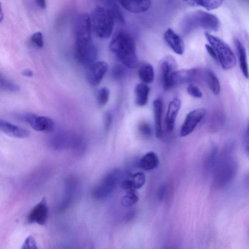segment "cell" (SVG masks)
Returning <instances> with one entry per match:
<instances>
[{
    "instance_id": "cell-1",
    "label": "cell",
    "mask_w": 249,
    "mask_h": 249,
    "mask_svg": "<svg viewBox=\"0 0 249 249\" xmlns=\"http://www.w3.org/2000/svg\"><path fill=\"white\" fill-rule=\"evenodd\" d=\"M109 50L126 67L134 69L138 66L135 41L127 32L120 30L113 35L110 44Z\"/></svg>"
},
{
    "instance_id": "cell-2",
    "label": "cell",
    "mask_w": 249,
    "mask_h": 249,
    "mask_svg": "<svg viewBox=\"0 0 249 249\" xmlns=\"http://www.w3.org/2000/svg\"><path fill=\"white\" fill-rule=\"evenodd\" d=\"M220 26V21L214 15L197 10L185 15L180 23V30L184 35H187L194 30L201 28L209 31H217Z\"/></svg>"
},
{
    "instance_id": "cell-3",
    "label": "cell",
    "mask_w": 249,
    "mask_h": 249,
    "mask_svg": "<svg viewBox=\"0 0 249 249\" xmlns=\"http://www.w3.org/2000/svg\"><path fill=\"white\" fill-rule=\"evenodd\" d=\"M237 165L232 150L227 148L219 155L216 166L213 172V182L218 188L228 185L234 178Z\"/></svg>"
},
{
    "instance_id": "cell-4",
    "label": "cell",
    "mask_w": 249,
    "mask_h": 249,
    "mask_svg": "<svg viewBox=\"0 0 249 249\" xmlns=\"http://www.w3.org/2000/svg\"><path fill=\"white\" fill-rule=\"evenodd\" d=\"M92 31L99 38H107L112 34L115 18L111 12L103 6L96 7L90 16Z\"/></svg>"
},
{
    "instance_id": "cell-5",
    "label": "cell",
    "mask_w": 249,
    "mask_h": 249,
    "mask_svg": "<svg viewBox=\"0 0 249 249\" xmlns=\"http://www.w3.org/2000/svg\"><path fill=\"white\" fill-rule=\"evenodd\" d=\"M92 31L90 16L87 13L79 14L75 19L74 26V52L86 49L93 45Z\"/></svg>"
},
{
    "instance_id": "cell-6",
    "label": "cell",
    "mask_w": 249,
    "mask_h": 249,
    "mask_svg": "<svg viewBox=\"0 0 249 249\" xmlns=\"http://www.w3.org/2000/svg\"><path fill=\"white\" fill-rule=\"evenodd\" d=\"M205 36L209 45L214 50L222 68L228 70L233 68L236 63V58L230 46L220 38L213 36L208 32Z\"/></svg>"
},
{
    "instance_id": "cell-7",
    "label": "cell",
    "mask_w": 249,
    "mask_h": 249,
    "mask_svg": "<svg viewBox=\"0 0 249 249\" xmlns=\"http://www.w3.org/2000/svg\"><path fill=\"white\" fill-rule=\"evenodd\" d=\"M121 178V172L118 169H114L107 173L100 182L92 191V196L97 199H102L110 195Z\"/></svg>"
},
{
    "instance_id": "cell-8",
    "label": "cell",
    "mask_w": 249,
    "mask_h": 249,
    "mask_svg": "<svg viewBox=\"0 0 249 249\" xmlns=\"http://www.w3.org/2000/svg\"><path fill=\"white\" fill-rule=\"evenodd\" d=\"M206 115V110L198 108L189 112L186 115L180 130L181 137L191 134Z\"/></svg>"
},
{
    "instance_id": "cell-9",
    "label": "cell",
    "mask_w": 249,
    "mask_h": 249,
    "mask_svg": "<svg viewBox=\"0 0 249 249\" xmlns=\"http://www.w3.org/2000/svg\"><path fill=\"white\" fill-rule=\"evenodd\" d=\"M80 137L71 133L61 132L53 136L51 143L55 149L71 148L74 150L79 143Z\"/></svg>"
},
{
    "instance_id": "cell-10",
    "label": "cell",
    "mask_w": 249,
    "mask_h": 249,
    "mask_svg": "<svg viewBox=\"0 0 249 249\" xmlns=\"http://www.w3.org/2000/svg\"><path fill=\"white\" fill-rule=\"evenodd\" d=\"M24 120L35 130L39 132L51 131L54 126L53 121L46 116H38L33 113H27L24 116Z\"/></svg>"
},
{
    "instance_id": "cell-11",
    "label": "cell",
    "mask_w": 249,
    "mask_h": 249,
    "mask_svg": "<svg viewBox=\"0 0 249 249\" xmlns=\"http://www.w3.org/2000/svg\"><path fill=\"white\" fill-rule=\"evenodd\" d=\"M49 214V209L45 197L37 203L31 210L27 217L29 223L44 225Z\"/></svg>"
},
{
    "instance_id": "cell-12",
    "label": "cell",
    "mask_w": 249,
    "mask_h": 249,
    "mask_svg": "<svg viewBox=\"0 0 249 249\" xmlns=\"http://www.w3.org/2000/svg\"><path fill=\"white\" fill-rule=\"evenodd\" d=\"M88 67L87 72L88 82L92 86L98 85L107 71V63L104 61H97Z\"/></svg>"
},
{
    "instance_id": "cell-13",
    "label": "cell",
    "mask_w": 249,
    "mask_h": 249,
    "mask_svg": "<svg viewBox=\"0 0 249 249\" xmlns=\"http://www.w3.org/2000/svg\"><path fill=\"white\" fill-rule=\"evenodd\" d=\"M177 63L171 55L165 56L161 60V70L163 89L165 91L171 89V79L176 71Z\"/></svg>"
},
{
    "instance_id": "cell-14",
    "label": "cell",
    "mask_w": 249,
    "mask_h": 249,
    "mask_svg": "<svg viewBox=\"0 0 249 249\" xmlns=\"http://www.w3.org/2000/svg\"><path fill=\"white\" fill-rule=\"evenodd\" d=\"M201 73L200 69L196 68L176 71L171 79V88L178 84L194 81L198 77Z\"/></svg>"
},
{
    "instance_id": "cell-15",
    "label": "cell",
    "mask_w": 249,
    "mask_h": 249,
    "mask_svg": "<svg viewBox=\"0 0 249 249\" xmlns=\"http://www.w3.org/2000/svg\"><path fill=\"white\" fill-rule=\"evenodd\" d=\"M164 38L170 48L176 54L181 55L184 53L185 45L182 38L174 30L168 28L164 34Z\"/></svg>"
},
{
    "instance_id": "cell-16",
    "label": "cell",
    "mask_w": 249,
    "mask_h": 249,
    "mask_svg": "<svg viewBox=\"0 0 249 249\" xmlns=\"http://www.w3.org/2000/svg\"><path fill=\"white\" fill-rule=\"evenodd\" d=\"M180 107L181 102L178 98L174 99L169 103L165 118V126L167 132H170L174 130Z\"/></svg>"
},
{
    "instance_id": "cell-17",
    "label": "cell",
    "mask_w": 249,
    "mask_h": 249,
    "mask_svg": "<svg viewBox=\"0 0 249 249\" xmlns=\"http://www.w3.org/2000/svg\"><path fill=\"white\" fill-rule=\"evenodd\" d=\"M0 129L6 135L16 138H27L30 134L26 129L3 120L0 121Z\"/></svg>"
},
{
    "instance_id": "cell-18",
    "label": "cell",
    "mask_w": 249,
    "mask_h": 249,
    "mask_svg": "<svg viewBox=\"0 0 249 249\" xmlns=\"http://www.w3.org/2000/svg\"><path fill=\"white\" fill-rule=\"evenodd\" d=\"M126 10L132 13L147 11L151 5V0H118Z\"/></svg>"
},
{
    "instance_id": "cell-19",
    "label": "cell",
    "mask_w": 249,
    "mask_h": 249,
    "mask_svg": "<svg viewBox=\"0 0 249 249\" xmlns=\"http://www.w3.org/2000/svg\"><path fill=\"white\" fill-rule=\"evenodd\" d=\"M77 182L73 178H68L65 183L63 199L59 205L58 211L65 209L71 202L75 193Z\"/></svg>"
},
{
    "instance_id": "cell-20",
    "label": "cell",
    "mask_w": 249,
    "mask_h": 249,
    "mask_svg": "<svg viewBox=\"0 0 249 249\" xmlns=\"http://www.w3.org/2000/svg\"><path fill=\"white\" fill-rule=\"evenodd\" d=\"M162 109V101L159 99L155 100L153 104V111L155 123V133L157 138H161L163 134L161 126Z\"/></svg>"
},
{
    "instance_id": "cell-21",
    "label": "cell",
    "mask_w": 249,
    "mask_h": 249,
    "mask_svg": "<svg viewBox=\"0 0 249 249\" xmlns=\"http://www.w3.org/2000/svg\"><path fill=\"white\" fill-rule=\"evenodd\" d=\"M234 42L241 70L244 76L246 78H248L249 77V71L246 49L238 39L235 38Z\"/></svg>"
},
{
    "instance_id": "cell-22",
    "label": "cell",
    "mask_w": 249,
    "mask_h": 249,
    "mask_svg": "<svg viewBox=\"0 0 249 249\" xmlns=\"http://www.w3.org/2000/svg\"><path fill=\"white\" fill-rule=\"evenodd\" d=\"M150 89L147 84H138L135 88V102L140 107L145 106L148 101Z\"/></svg>"
},
{
    "instance_id": "cell-23",
    "label": "cell",
    "mask_w": 249,
    "mask_h": 249,
    "mask_svg": "<svg viewBox=\"0 0 249 249\" xmlns=\"http://www.w3.org/2000/svg\"><path fill=\"white\" fill-rule=\"evenodd\" d=\"M191 6L201 7L208 11L216 9L223 4L224 0H183Z\"/></svg>"
},
{
    "instance_id": "cell-24",
    "label": "cell",
    "mask_w": 249,
    "mask_h": 249,
    "mask_svg": "<svg viewBox=\"0 0 249 249\" xmlns=\"http://www.w3.org/2000/svg\"><path fill=\"white\" fill-rule=\"evenodd\" d=\"M204 79L212 92L217 95L220 91V82L215 73L210 69L205 70L203 73Z\"/></svg>"
},
{
    "instance_id": "cell-25",
    "label": "cell",
    "mask_w": 249,
    "mask_h": 249,
    "mask_svg": "<svg viewBox=\"0 0 249 249\" xmlns=\"http://www.w3.org/2000/svg\"><path fill=\"white\" fill-rule=\"evenodd\" d=\"M159 159L157 155L153 152L145 154L140 159L139 166L144 170H150L156 168L159 165Z\"/></svg>"
},
{
    "instance_id": "cell-26",
    "label": "cell",
    "mask_w": 249,
    "mask_h": 249,
    "mask_svg": "<svg viewBox=\"0 0 249 249\" xmlns=\"http://www.w3.org/2000/svg\"><path fill=\"white\" fill-rule=\"evenodd\" d=\"M138 75L140 79L145 84L152 83L154 79V70L153 66L149 63L142 64L138 70Z\"/></svg>"
},
{
    "instance_id": "cell-27",
    "label": "cell",
    "mask_w": 249,
    "mask_h": 249,
    "mask_svg": "<svg viewBox=\"0 0 249 249\" xmlns=\"http://www.w3.org/2000/svg\"><path fill=\"white\" fill-rule=\"evenodd\" d=\"M103 3L106 8L108 9L113 15L115 19L120 22L124 24V18L122 14L116 0H99Z\"/></svg>"
},
{
    "instance_id": "cell-28",
    "label": "cell",
    "mask_w": 249,
    "mask_h": 249,
    "mask_svg": "<svg viewBox=\"0 0 249 249\" xmlns=\"http://www.w3.org/2000/svg\"><path fill=\"white\" fill-rule=\"evenodd\" d=\"M218 151L215 147L211 149L207 156L204 162V167L208 172L213 173L219 158Z\"/></svg>"
},
{
    "instance_id": "cell-29",
    "label": "cell",
    "mask_w": 249,
    "mask_h": 249,
    "mask_svg": "<svg viewBox=\"0 0 249 249\" xmlns=\"http://www.w3.org/2000/svg\"><path fill=\"white\" fill-rule=\"evenodd\" d=\"M0 87L2 90L11 92H17L20 89L18 85L8 80L1 73L0 75Z\"/></svg>"
},
{
    "instance_id": "cell-30",
    "label": "cell",
    "mask_w": 249,
    "mask_h": 249,
    "mask_svg": "<svg viewBox=\"0 0 249 249\" xmlns=\"http://www.w3.org/2000/svg\"><path fill=\"white\" fill-rule=\"evenodd\" d=\"M139 196L136 191L127 192L121 200L122 205L124 207H129L137 203Z\"/></svg>"
},
{
    "instance_id": "cell-31",
    "label": "cell",
    "mask_w": 249,
    "mask_h": 249,
    "mask_svg": "<svg viewBox=\"0 0 249 249\" xmlns=\"http://www.w3.org/2000/svg\"><path fill=\"white\" fill-rule=\"evenodd\" d=\"M109 90L106 87L100 89L97 93V102L100 107H104L107 103L109 97Z\"/></svg>"
},
{
    "instance_id": "cell-32",
    "label": "cell",
    "mask_w": 249,
    "mask_h": 249,
    "mask_svg": "<svg viewBox=\"0 0 249 249\" xmlns=\"http://www.w3.org/2000/svg\"><path fill=\"white\" fill-rule=\"evenodd\" d=\"M131 179L136 190L141 188L145 182V177L143 173L138 172L133 174Z\"/></svg>"
},
{
    "instance_id": "cell-33",
    "label": "cell",
    "mask_w": 249,
    "mask_h": 249,
    "mask_svg": "<svg viewBox=\"0 0 249 249\" xmlns=\"http://www.w3.org/2000/svg\"><path fill=\"white\" fill-rule=\"evenodd\" d=\"M31 40L37 47L42 48L43 47V37L41 32H37L33 34L31 36Z\"/></svg>"
},
{
    "instance_id": "cell-34",
    "label": "cell",
    "mask_w": 249,
    "mask_h": 249,
    "mask_svg": "<svg viewBox=\"0 0 249 249\" xmlns=\"http://www.w3.org/2000/svg\"><path fill=\"white\" fill-rule=\"evenodd\" d=\"M187 91L190 96L195 98H200L202 96L201 90L194 84H189L187 87Z\"/></svg>"
},
{
    "instance_id": "cell-35",
    "label": "cell",
    "mask_w": 249,
    "mask_h": 249,
    "mask_svg": "<svg viewBox=\"0 0 249 249\" xmlns=\"http://www.w3.org/2000/svg\"><path fill=\"white\" fill-rule=\"evenodd\" d=\"M22 248L25 249H37V248L35 238L31 235L28 236L24 241Z\"/></svg>"
},
{
    "instance_id": "cell-36",
    "label": "cell",
    "mask_w": 249,
    "mask_h": 249,
    "mask_svg": "<svg viewBox=\"0 0 249 249\" xmlns=\"http://www.w3.org/2000/svg\"><path fill=\"white\" fill-rule=\"evenodd\" d=\"M140 133L145 137H150L152 131L150 126L147 123H142L139 125Z\"/></svg>"
},
{
    "instance_id": "cell-37",
    "label": "cell",
    "mask_w": 249,
    "mask_h": 249,
    "mask_svg": "<svg viewBox=\"0 0 249 249\" xmlns=\"http://www.w3.org/2000/svg\"><path fill=\"white\" fill-rule=\"evenodd\" d=\"M121 186L126 193L136 190L131 179L123 180L121 182Z\"/></svg>"
},
{
    "instance_id": "cell-38",
    "label": "cell",
    "mask_w": 249,
    "mask_h": 249,
    "mask_svg": "<svg viewBox=\"0 0 249 249\" xmlns=\"http://www.w3.org/2000/svg\"><path fill=\"white\" fill-rule=\"evenodd\" d=\"M243 146L245 151L249 158V121L243 138Z\"/></svg>"
},
{
    "instance_id": "cell-39",
    "label": "cell",
    "mask_w": 249,
    "mask_h": 249,
    "mask_svg": "<svg viewBox=\"0 0 249 249\" xmlns=\"http://www.w3.org/2000/svg\"><path fill=\"white\" fill-rule=\"evenodd\" d=\"M166 186L164 184H161L158 189L157 197L160 201H162L164 198L166 192Z\"/></svg>"
},
{
    "instance_id": "cell-40",
    "label": "cell",
    "mask_w": 249,
    "mask_h": 249,
    "mask_svg": "<svg viewBox=\"0 0 249 249\" xmlns=\"http://www.w3.org/2000/svg\"><path fill=\"white\" fill-rule=\"evenodd\" d=\"M112 123V116L109 112H107L104 117V126L106 130L110 127Z\"/></svg>"
},
{
    "instance_id": "cell-41",
    "label": "cell",
    "mask_w": 249,
    "mask_h": 249,
    "mask_svg": "<svg viewBox=\"0 0 249 249\" xmlns=\"http://www.w3.org/2000/svg\"><path fill=\"white\" fill-rule=\"evenodd\" d=\"M205 48L209 55L215 61H217L216 53L212 46L209 44H206Z\"/></svg>"
},
{
    "instance_id": "cell-42",
    "label": "cell",
    "mask_w": 249,
    "mask_h": 249,
    "mask_svg": "<svg viewBox=\"0 0 249 249\" xmlns=\"http://www.w3.org/2000/svg\"><path fill=\"white\" fill-rule=\"evenodd\" d=\"M37 5L40 8L44 9L46 8V0H36Z\"/></svg>"
},
{
    "instance_id": "cell-43",
    "label": "cell",
    "mask_w": 249,
    "mask_h": 249,
    "mask_svg": "<svg viewBox=\"0 0 249 249\" xmlns=\"http://www.w3.org/2000/svg\"><path fill=\"white\" fill-rule=\"evenodd\" d=\"M21 74L24 76L31 77L33 75V72L30 70L26 69L21 72Z\"/></svg>"
},
{
    "instance_id": "cell-44",
    "label": "cell",
    "mask_w": 249,
    "mask_h": 249,
    "mask_svg": "<svg viewBox=\"0 0 249 249\" xmlns=\"http://www.w3.org/2000/svg\"><path fill=\"white\" fill-rule=\"evenodd\" d=\"M135 212L134 211H131L128 212L126 215L125 220L126 221H130L135 217Z\"/></svg>"
},
{
    "instance_id": "cell-45",
    "label": "cell",
    "mask_w": 249,
    "mask_h": 249,
    "mask_svg": "<svg viewBox=\"0 0 249 249\" xmlns=\"http://www.w3.org/2000/svg\"><path fill=\"white\" fill-rule=\"evenodd\" d=\"M3 14L2 8H1V7H0V22H1V21H2V19H3Z\"/></svg>"
},
{
    "instance_id": "cell-46",
    "label": "cell",
    "mask_w": 249,
    "mask_h": 249,
    "mask_svg": "<svg viewBox=\"0 0 249 249\" xmlns=\"http://www.w3.org/2000/svg\"><path fill=\"white\" fill-rule=\"evenodd\" d=\"M247 180L248 183L249 184V175L248 176V177L247 178Z\"/></svg>"
}]
</instances>
